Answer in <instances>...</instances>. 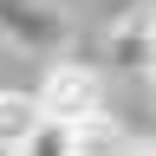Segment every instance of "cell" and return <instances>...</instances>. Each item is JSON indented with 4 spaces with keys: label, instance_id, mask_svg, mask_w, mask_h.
Listing matches in <instances>:
<instances>
[{
    "label": "cell",
    "instance_id": "obj_2",
    "mask_svg": "<svg viewBox=\"0 0 156 156\" xmlns=\"http://www.w3.org/2000/svg\"><path fill=\"white\" fill-rule=\"evenodd\" d=\"M46 130V98L39 91H0V150H33Z\"/></svg>",
    "mask_w": 156,
    "mask_h": 156
},
{
    "label": "cell",
    "instance_id": "obj_3",
    "mask_svg": "<svg viewBox=\"0 0 156 156\" xmlns=\"http://www.w3.org/2000/svg\"><path fill=\"white\" fill-rule=\"evenodd\" d=\"M72 150H130V136H124V124L111 111H91V117L72 124Z\"/></svg>",
    "mask_w": 156,
    "mask_h": 156
},
{
    "label": "cell",
    "instance_id": "obj_1",
    "mask_svg": "<svg viewBox=\"0 0 156 156\" xmlns=\"http://www.w3.org/2000/svg\"><path fill=\"white\" fill-rule=\"evenodd\" d=\"M39 98H46V117L78 124V117L104 111V78H98L91 65H78V58H58V65L39 78Z\"/></svg>",
    "mask_w": 156,
    "mask_h": 156
}]
</instances>
